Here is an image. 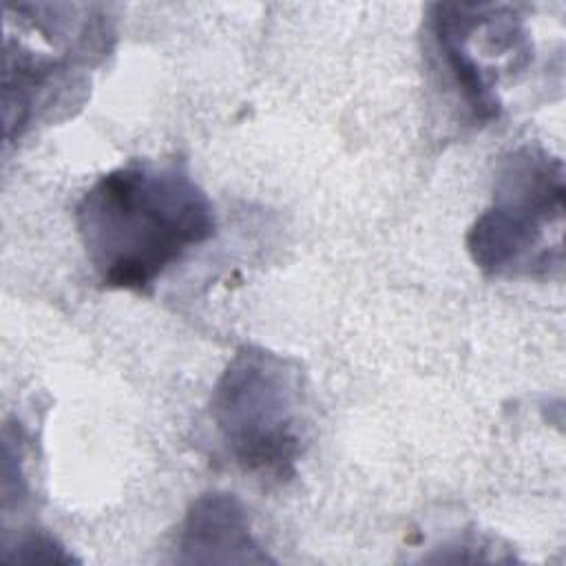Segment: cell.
<instances>
[{"label":"cell","mask_w":566,"mask_h":566,"mask_svg":"<svg viewBox=\"0 0 566 566\" xmlns=\"http://www.w3.org/2000/svg\"><path fill=\"white\" fill-rule=\"evenodd\" d=\"M102 285L148 290L217 230L214 206L179 159H133L93 181L75 206Z\"/></svg>","instance_id":"obj_1"},{"label":"cell","mask_w":566,"mask_h":566,"mask_svg":"<svg viewBox=\"0 0 566 566\" xmlns=\"http://www.w3.org/2000/svg\"><path fill=\"white\" fill-rule=\"evenodd\" d=\"M564 161L535 144L500 157L491 203L467 232L471 261L486 276H551L564 265Z\"/></svg>","instance_id":"obj_2"},{"label":"cell","mask_w":566,"mask_h":566,"mask_svg":"<svg viewBox=\"0 0 566 566\" xmlns=\"http://www.w3.org/2000/svg\"><path fill=\"white\" fill-rule=\"evenodd\" d=\"M210 418L230 458L268 480H290L305 447V394L298 363L243 345L221 371Z\"/></svg>","instance_id":"obj_3"},{"label":"cell","mask_w":566,"mask_h":566,"mask_svg":"<svg viewBox=\"0 0 566 566\" xmlns=\"http://www.w3.org/2000/svg\"><path fill=\"white\" fill-rule=\"evenodd\" d=\"M433 71L444 75L469 124L500 117L502 82L533 57L526 18L513 4L436 2L427 13Z\"/></svg>","instance_id":"obj_4"},{"label":"cell","mask_w":566,"mask_h":566,"mask_svg":"<svg viewBox=\"0 0 566 566\" xmlns=\"http://www.w3.org/2000/svg\"><path fill=\"white\" fill-rule=\"evenodd\" d=\"M179 562L184 564H265L272 562L250 531V517L232 493L199 495L179 528Z\"/></svg>","instance_id":"obj_5"},{"label":"cell","mask_w":566,"mask_h":566,"mask_svg":"<svg viewBox=\"0 0 566 566\" xmlns=\"http://www.w3.org/2000/svg\"><path fill=\"white\" fill-rule=\"evenodd\" d=\"M15 548H18L15 559H22V562H71V557L62 551V546L44 533H33L22 537Z\"/></svg>","instance_id":"obj_6"}]
</instances>
